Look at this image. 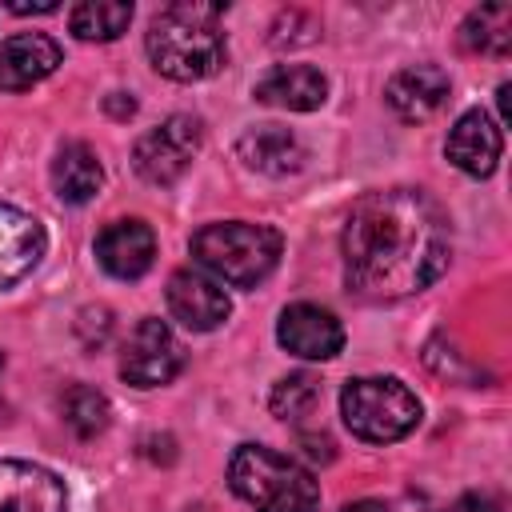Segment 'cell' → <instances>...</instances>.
Here are the masks:
<instances>
[{"label": "cell", "mask_w": 512, "mask_h": 512, "mask_svg": "<svg viewBox=\"0 0 512 512\" xmlns=\"http://www.w3.org/2000/svg\"><path fill=\"white\" fill-rule=\"evenodd\" d=\"M220 4H168L144 36L152 68L176 84L208 80L228 60V40L220 32Z\"/></svg>", "instance_id": "2"}, {"label": "cell", "mask_w": 512, "mask_h": 512, "mask_svg": "<svg viewBox=\"0 0 512 512\" xmlns=\"http://www.w3.org/2000/svg\"><path fill=\"white\" fill-rule=\"evenodd\" d=\"M184 368V344L176 340V332L156 320V316H144L128 340H124V352H120V376L132 384V388H160L168 380H176V372Z\"/></svg>", "instance_id": "7"}, {"label": "cell", "mask_w": 512, "mask_h": 512, "mask_svg": "<svg viewBox=\"0 0 512 512\" xmlns=\"http://www.w3.org/2000/svg\"><path fill=\"white\" fill-rule=\"evenodd\" d=\"M44 248H48L44 224L32 212L0 200V288L20 284L40 264Z\"/></svg>", "instance_id": "13"}, {"label": "cell", "mask_w": 512, "mask_h": 512, "mask_svg": "<svg viewBox=\"0 0 512 512\" xmlns=\"http://www.w3.org/2000/svg\"><path fill=\"white\" fill-rule=\"evenodd\" d=\"M276 340L300 360H332L344 348V328L320 304H288L280 312Z\"/></svg>", "instance_id": "11"}, {"label": "cell", "mask_w": 512, "mask_h": 512, "mask_svg": "<svg viewBox=\"0 0 512 512\" xmlns=\"http://www.w3.org/2000/svg\"><path fill=\"white\" fill-rule=\"evenodd\" d=\"M0 368H4V356H0Z\"/></svg>", "instance_id": "28"}, {"label": "cell", "mask_w": 512, "mask_h": 512, "mask_svg": "<svg viewBox=\"0 0 512 512\" xmlns=\"http://www.w3.org/2000/svg\"><path fill=\"white\" fill-rule=\"evenodd\" d=\"M132 24V4L124 0H84L68 12V28L84 44H108Z\"/></svg>", "instance_id": "19"}, {"label": "cell", "mask_w": 512, "mask_h": 512, "mask_svg": "<svg viewBox=\"0 0 512 512\" xmlns=\"http://www.w3.org/2000/svg\"><path fill=\"white\" fill-rule=\"evenodd\" d=\"M444 512H500V504H496L492 496H484V492H464V496H456Z\"/></svg>", "instance_id": "23"}, {"label": "cell", "mask_w": 512, "mask_h": 512, "mask_svg": "<svg viewBox=\"0 0 512 512\" xmlns=\"http://www.w3.org/2000/svg\"><path fill=\"white\" fill-rule=\"evenodd\" d=\"M280 232L252 220H220L204 224L192 236V256L232 288H256L280 260Z\"/></svg>", "instance_id": "4"}, {"label": "cell", "mask_w": 512, "mask_h": 512, "mask_svg": "<svg viewBox=\"0 0 512 512\" xmlns=\"http://www.w3.org/2000/svg\"><path fill=\"white\" fill-rule=\"evenodd\" d=\"M200 144H204V124L196 120V116H188V112H176V116H168V120H160L156 128H148L140 140H136V148H132V168L148 180V184H176L184 172H188V164L196 160V152H200Z\"/></svg>", "instance_id": "6"}, {"label": "cell", "mask_w": 512, "mask_h": 512, "mask_svg": "<svg viewBox=\"0 0 512 512\" xmlns=\"http://www.w3.org/2000/svg\"><path fill=\"white\" fill-rule=\"evenodd\" d=\"M340 416L352 436L392 444L420 424V400L396 376H356L340 388Z\"/></svg>", "instance_id": "5"}, {"label": "cell", "mask_w": 512, "mask_h": 512, "mask_svg": "<svg viewBox=\"0 0 512 512\" xmlns=\"http://www.w3.org/2000/svg\"><path fill=\"white\" fill-rule=\"evenodd\" d=\"M460 40L472 52L504 56L512 48V4H480L460 24Z\"/></svg>", "instance_id": "20"}, {"label": "cell", "mask_w": 512, "mask_h": 512, "mask_svg": "<svg viewBox=\"0 0 512 512\" xmlns=\"http://www.w3.org/2000/svg\"><path fill=\"white\" fill-rule=\"evenodd\" d=\"M344 512H392V508L380 500H352V504H344Z\"/></svg>", "instance_id": "26"}, {"label": "cell", "mask_w": 512, "mask_h": 512, "mask_svg": "<svg viewBox=\"0 0 512 512\" xmlns=\"http://www.w3.org/2000/svg\"><path fill=\"white\" fill-rule=\"evenodd\" d=\"M344 280L364 300H404L444 276L452 232L440 204L420 188L364 192L340 232Z\"/></svg>", "instance_id": "1"}, {"label": "cell", "mask_w": 512, "mask_h": 512, "mask_svg": "<svg viewBox=\"0 0 512 512\" xmlns=\"http://www.w3.org/2000/svg\"><path fill=\"white\" fill-rule=\"evenodd\" d=\"M96 260L116 280H140L156 260V232L144 220H112L96 236Z\"/></svg>", "instance_id": "14"}, {"label": "cell", "mask_w": 512, "mask_h": 512, "mask_svg": "<svg viewBox=\"0 0 512 512\" xmlns=\"http://www.w3.org/2000/svg\"><path fill=\"white\" fill-rule=\"evenodd\" d=\"M252 96L260 104H272V108L312 112V108H320L328 100V80L312 64H276L256 80Z\"/></svg>", "instance_id": "16"}, {"label": "cell", "mask_w": 512, "mask_h": 512, "mask_svg": "<svg viewBox=\"0 0 512 512\" xmlns=\"http://www.w3.org/2000/svg\"><path fill=\"white\" fill-rule=\"evenodd\" d=\"M164 296H168V312H172L184 328H192V332H212V328H220V324L228 320V312H232L228 292H224L212 276H204V272H196V268L172 272Z\"/></svg>", "instance_id": "8"}, {"label": "cell", "mask_w": 512, "mask_h": 512, "mask_svg": "<svg viewBox=\"0 0 512 512\" xmlns=\"http://www.w3.org/2000/svg\"><path fill=\"white\" fill-rule=\"evenodd\" d=\"M444 152H448V160H452L460 172L484 180V176H492L496 164H500L504 132H500V124H496L484 108H468V112L452 124Z\"/></svg>", "instance_id": "12"}, {"label": "cell", "mask_w": 512, "mask_h": 512, "mask_svg": "<svg viewBox=\"0 0 512 512\" xmlns=\"http://www.w3.org/2000/svg\"><path fill=\"white\" fill-rule=\"evenodd\" d=\"M300 444H304V452H308L312 460H320V464H328V460L336 456V452H332V440H328L324 432H320V436H316V432H304Z\"/></svg>", "instance_id": "24"}, {"label": "cell", "mask_w": 512, "mask_h": 512, "mask_svg": "<svg viewBox=\"0 0 512 512\" xmlns=\"http://www.w3.org/2000/svg\"><path fill=\"white\" fill-rule=\"evenodd\" d=\"M236 156L252 168V172H264V176H288V172H300L308 152L300 144V136L292 128H280V124H256L248 132H240L236 140Z\"/></svg>", "instance_id": "17"}, {"label": "cell", "mask_w": 512, "mask_h": 512, "mask_svg": "<svg viewBox=\"0 0 512 512\" xmlns=\"http://www.w3.org/2000/svg\"><path fill=\"white\" fill-rule=\"evenodd\" d=\"M384 96H388V108L404 124H424L448 104L452 80H448V72L440 64H408L388 80Z\"/></svg>", "instance_id": "10"}, {"label": "cell", "mask_w": 512, "mask_h": 512, "mask_svg": "<svg viewBox=\"0 0 512 512\" xmlns=\"http://www.w3.org/2000/svg\"><path fill=\"white\" fill-rule=\"evenodd\" d=\"M104 184V168L84 140H68L52 160V188L64 204H88Z\"/></svg>", "instance_id": "18"}, {"label": "cell", "mask_w": 512, "mask_h": 512, "mask_svg": "<svg viewBox=\"0 0 512 512\" xmlns=\"http://www.w3.org/2000/svg\"><path fill=\"white\" fill-rule=\"evenodd\" d=\"M228 484L252 512H316L320 504L312 472L264 444H240L232 452Z\"/></svg>", "instance_id": "3"}, {"label": "cell", "mask_w": 512, "mask_h": 512, "mask_svg": "<svg viewBox=\"0 0 512 512\" xmlns=\"http://www.w3.org/2000/svg\"><path fill=\"white\" fill-rule=\"evenodd\" d=\"M316 404H320V380L312 372H288V376H280L276 388H272V396H268L272 416H280L288 424L312 416Z\"/></svg>", "instance_id": "22"}, {"label": "cell", "mask_w": 512, "mask_h": 512, "mask_svg": "<svg viewBox=\"0 0 512 512\" xmlns=\"http://www.w3.org/2000/svg\"><path fill=\"white\" fill-rule=\"evenodd\" d=\"M108 108L116 112V116H132L136 112V100L128 96V100H116V92H112V100H108Z\"/></svg>", "instance_id": "27"}, {"label": "cell", "mask_w": 512, "mask_h": 512, "mask_svg": "<svg viewBox=\"0 0 512 512\" xmlns=\"http://www.w3.org/2000/svg\"><path fill=\"white\" fill-rule=\"evenodd\" d=\"M60 68V44L44 32H16L0 44V92H28Z\"/></svg>", "instance_id": "15"}, {"label": "cell", "mask_w": 512, "mask_h": 512, "mask_svg": "<svg viewBox=\"0 0 512 512\" xmlns=\"http://www.w3.org/2000/svg\"><path fill=\"white\" fill-rule=\"evenodd\" d=\"M60 416L64 424L80 436V440H92L100 436L108 424H112V404L104 392L88 388V384H72L64 396H60Z\"/></svg>", "instance_id": "21"}, {"label": "cell", "mask_w": 512, "mask_h": 512, "mask_svg": "<svg viewBox=\"0 0 512 512\" xmlns=\"http://www.w3.org/2000/svg\"><path fill=\"white\" fill-rule=\"evenodd\" d=\"M8 12H16V16H28V12L32 16H44V12H56V0H40V4H20L16 0V4H8Z\"/></svg>", "instance_id": "25"}, {"label": "cell", "mask_w": 512, "mask_h": 512, "mask_svg": "<svg viewBox=\"0 0 512 512\" xmlns=\"http://www.w3.org/2000/svg\"><path fill=\"white\" fill-rule=\"evenodd\" d=\"M0 512H68L64 480L32 460H0Z\"/></svg>", "instance_id": "9"}]
</instances>
